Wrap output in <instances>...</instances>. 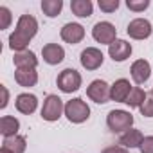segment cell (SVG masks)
Returning <instances> with one entry per match:
<instances>
[{
	"label": "cell",
	"instance_id": "6da1fadb",
	"mask_svg": "<svg viewBox=\"0 0 153 153\" xmlns=\"http://www.w3.org/2000/svg\"><path fill=\"white\" fill-rule=\"evenodd\" d=\"M65 115L70 123L81 124L90 117V106L81 97H74V99L65 103Z\"/></svg>",
	"mask_w": 153,
	"mask_h": 153
},
{
	"label": "cell",
	"instance_id": "7a4b0ae2",
	"mask_svg": "<svg viewBox=\"0 0 153 153\" xmlns=\"http://www.w3.org/2000/svg\"><path fill=\"white\" fill-rule=\"evenodd\" d=\"M83 79H81V74L76 70V68H65L58 74L56 78V85L61 92L65 94H72V92H78L81 87Z\"/></svg>",
	"mask_w": 153,
	"mask_h": 153
},
{
	"label": "cell",
	"instance_id": "3957f363",
	"mask_svg": "<svg viewBox=\"0 0 153 153\" xmlns=\"http://www.w3.org/2000/svg\"><path fill=\"white\" fill-rule=\"evenodd\" d=\"M133 124V115L126 110H112L106 115V126L114 133H124Z\"/></svg>",
	"mask_w": 153,
	"mask_h": 153
},
{
	"label": "cell",
	"instance_id": "277c9868",
	"mask_svg": "<svg viewBox=\"0 0 153 153\" xmlns=\"http://www.w3.org/2000/svg\"><path fill=\"white\" fill-rule=\"evenodd\" d=\"M61 114H65V105H63L61 97L56 94H49L43 101V106H42V119L54 123L61 117Z\"/></svg>",
	"mask_w": 153,
	"mask_h": 153
},
{
	"label": "cell",
	"instance_id": "5b68a950",
	"mask_svg": "<svg viewBox=\"0 0 153 153\" xmlns=\"http://www.w3.org/2000/svg\"><path fill=\"white\" fill-rule=\"evenodd\" d=\"M92 36L97 43H103V45L110 47L117 40V29L110 22H97L92 29Z\"/></svg>",
	"mask_w": 153,
	"mask_h": 153
},
{
	"label": "cell",
	"instance_id": "8992f818",
	"mask_svg": "<svg viewBox=\"0 0 153 153\" xmlns=\"http://www.w3.org/2000/svg\"><path fill=\"white\" fill-rule=\"evenodd\" d=\"M87 96L97 105H105L110 101V85L103 79H94L87 87Z\"/></svg>",
	"mask_w": 153,
	"mask_h": 153
},
{
	"label": "cell",
	"instance_id": "52a82bcc",
	"mask_svg": "<svg viewBox=\"0 0 153 153\" xmlns=\"http://www.w3.org/2000/svg\"><path fill=\"white\" fill-rule=\"evenodd\" d=\"M151 24H149V20H146V18H135V20H131L130 24H128V27H126V33H128V36L130 38H133V40H146V38H149L151 36Z\"/></svg>",
	"mask_w": 153,
	"mask_h": 153
},
{
	"label": "cell",
	"instance_id": "ba28073f",
	"mask_svg": "<svg viewBox=\"0 0 153 153\" xmlns=\"http://www.w3.org/2000/svg\"><path fill=\"white\" fill-rule=\"evenodd\" d=\"M79 61H81L83 68H87V70H97V68L103 65L105 56H103V52H101L97 47H87V49L81 52Z\"/></svg>",
	"mask_w": 153,
	"mask_h": 153
},
{
	"label": "cell",
	"instance_id": "9c48e42d",
	"mask_svg": "<svg viewBox=\"0 0 153 153\" xmlns=\"http://www.w3.org/2000/svg\"><path fill=\"white\" fill-rule=\"evenodd\" d=\"M59 36L63 42L70 43V45H76V43H79L83 38H85V27L81 24H74V22H68L61 27L59 31Z\"/></svg>",
	"mask_w": 153,
	"mask_h": 153
},
{
	"label": "cell",
	"instance_id": "30bf717a",
	"mask_svg": "<svg viewBox=\"0 0 153 153\" xmlns=\"http://www.w3.org/2000/svg\"><path fill=\"white\" fill-rule=\"evenodd\" d=\"M130 72H131V79L137 85H144L149 79V76H151V65L146 59H137V61L131 63Z\"/></svg>",
	"mask_w": 153,
	"mask_h": 153
},
{
	"label": "cell",
	"instance_id": "8fae6325",
	"mask_svg": "<svg viewBox=\"0 0 153 153\" xmlns=\"http://www.w3.org/2000/svg\"><path fill=\"white\" fill-rule=\"evenodd\" d=\"M131 43H128L126 40H115L110 47H108V54L114 61L121 63V61H126L130 56H131Z\"/></svg>",
	"mask_w": 153,
	"mask_h": 153
},
{
	"label": "cell",
	"instance_id": "7c38bea8",
	"mask_svg": "<svg viewBox=\"0 0 153 153\" xmlns=\"http://www.w3.org/2000/svg\"><path fill=\"white\" fill-rule=\"evenodd\" d=\"M15 106L20 114L24 115H31L36 112L38 108V97L34 94H29V92H24L20 96H16V101H15Z\"/></svg>",
	"mask_w": 153,
	"mask_h": 153
},
{
	"label": "cell",
	"instance_id": "4fadbf2b",
	"mask_svg": "<svg viewBox=\"0 0 153 153\" xmlns=\"http://www.w3.org/2000/svg\"><path fill=\"white\" fill-rule=\"evenodd\" d=\"M131 88H133V87L130 85V81L124 79V78H121V79H117V81L110 87V99L115 101V103H126V99H128Z\"/></svg>",
	"mask_w": 153,
	"mask_h": 153
},
{
	"label": "cell",
	"instance_id": "5bb4252c",
	"mask_svg": "<svg viewBox=\"0 0 153 153\" xmlns=\"http://www.w3.org/2000/svg\"><path fill=\"white\" fill-rule=\"evenodd\" d=\"M42 56H43V61L49 63V65H58L65 59V49L58 43H47L43 45L42 49Z\"/></svg>",
	"mask_w": 153,
	"mask_h": 153
},
{
	"label": "cell",
	"instance_id": "9a60e30c",
	"mask_svg": "<svg viewBox=\"0 0 153 153\" xmlns=\"http://www.w3.org/2000/svg\"><path fill=\"white\" fill-rule=\"evenodd\" d=\"M15 31L25 34L27 38H33L38 33V20L33 15H22L18 18V22H16V29Z\"/></svg>",
	"mask_w": 153,
	"mask_h": 153
},
{
	"label": "cell",
	"instance_id": "2e32d148",
	"mask_svg": "<svg viewBox=\"0 0 153 153\" xmlns=\"http://www.w3.org/2000/svg\"><path fill=\"white\" fill-rule=\"evenodd\" d=\"M15 81L20 87L31 88L38 83V72H36V68H16L15 70Z\"/></svg>",
	"mask_w": 153,
	"mask_h": 153
},
{
	"label": "cell",
	"instance_id": "e0dca14e",
	"mask_svg": "<svg viewBox=\"0 0 153 153\" xmlns=\"http://www.w3.org/2000/svg\"><path fill=\"white\" fill-rule=\"evenodd\" d=\"M142 140H144L142 131H140V130H135V128L126 130V131L121 133V137H119V144H121L123 148H126V149H128V148H140Z\"/></svg>",
	"mask_w": 153,
	"mask_h": 153
},
{
	"label": "cell",
	"instance_id": "ac0fdd59",
	"mask_svg": "<svg viewBox=\"0 0 153 153\" xmlns=\"http://www.w3.org/2000/svg\"><path fill=\"white\" fill-rule=\"evenodd\" d=\"M13 63L16 68H36L38 67V58L33 51H24V52H15Z\"/></svg>",
	"mask_w": 153,
	"mask_h": 153
},
{
	"label": "cell",
	"instance_id": "d6986e66",
	"mask_svg": "<svg viewBox=\"0 0 153 153\" xmlns=\"http://www.w3.org/2000/svg\"><path fill=\"white\" fill-rule=\"evenodd\" d=\"M18 130H20V121L13 115H4L0 119V133L4 137H15L18 135Z\"/></svg>",
	"mask_w": 153,
	"mask_h": 153
},
{
	"label": "cell",
	"instance_id": "ffe728a7",
	"mask_svg": "<svg viewBox=\"0 0 153 153\" xmlns=\"http://www.w3.org/2000/svg\"><path fill=\"white\" fill-rule=\"evenodd\" d=\"M70 11L79 18H88V16H92L94 4L90 0H72L70 2Z\"/></svg>",
	"mask_w": 153,
	"mask_h": 153
},
{
	"label": "cell",
	"instance_id": "44dd1931",
	"mask_svg": "<svg viewBox=\"0 0 153 153\" xmlns=\"http://www.w3.org/2000/svg\"><path fill=\"white\" fill-rule=\"evenodd\" d=\"M2 148L9 149L11 153H24L27 148V140L22 135H15V137H4Z\"/></svg>",
	"mask_w": 153,
	"mask_h": 153
},
{
	"label": "cell",
	"instance_id": "7402d4cb",
	"mask_svg": "<svg viewBox=\"0 0 153 153\" xmlns=\"http://www.w3.org/2000/svg\"><path fill=\"white\" fill-rule=\"evenodd\" d=\"M31 38H27L25 34L18 33V31H13L9 34V49L15 51V52H24L27 51V45H29Z\"/></svg>",
	"mask_w": 153,
	"mask_h": 153
},
{
	"label": "cell",
	"instance_id": "603a6c76",
	"mask_svg": "<svg viewBox=\"0 0 153 153\" xmlns=\"http://www.w3.org/2000/svg\"><path fill=\"white\" fill-rule=\"evenodd\" d=\"M63 9V0H42V11L49 18H56Z\"/></svg>",
	"mask_w": 153,
	"mask_h": 153
},
{
	"label": "cell",
	"instance_id": "cb8c5ba5",
	"mask_svg": "<svg viewBox=\"0 0 153 153\" xmlns=\"http://www.w3.org/2000/svg\"><path fill=\"white\" fill-rule=\"evenodd\" d=\"M146 99H148L146 97V92L140 87H133L131 92H130V96H128V99H126V105L131 106V108H140Z\"/></svg>",
	"mask_w": 153,
	"mask_h": 153
},
{
	"label": "cell",
	"instance_id": "d4e9b609",
	"mask_svg": "<svg viewBox=\"0 0 153 153\" xmlns=\"http://www.w3.org/2000/svg\"><path fill=\"white\" fill-rule=\"evenodd\" d=\"M126 7L133 13H142L149 7V0H126Z\"/></svg>",
	"mask_w": 153,
	"mask_h": 153
},
{
	"label": "cell",
	"instance_id": "484cf974",
	"mask_svg": "<svg viewBox=\"0 0 153 153\" xmlns=\"http://www.w3.org/2000/svg\"><path fill=\"white\" fill-rule=\"evenodd\" d=\"M97 6L105 13H115L117 7H119V0H99Z\"/></svg>",
	"mask_w": 153,
	"mask_h": 153
},
{
	"label": "cell",
	"instance_id": "4316f807",
	"mask_svg": "<svg viewBox=\"0 0 153 153\" xmlns=\"http://www.w3.org/2000/svg\"><path fill=\"white\" fill-rule=\"evenodd\" d=\"M11 20H13L11 11L6 6H2V7H0V29H7L11 25Z\"/></svg>",
	"mask_w": 153,
	"mask_h": 153
},
{
	"label": "cell",
	"instance_id": "83f0119b",
	"mask_svg": "<svg viewBox=\"0 0 153 153\" xmlns=\"http://www.w3.org/2000/svg\"><path fill=\"white\" fill-rule=\"evenodd\" d=\"M139 110H140V114H142L144 117H153V97H151V99H146L144 105H142Z\"/></svg>",
	"mask_w": 153,
	"mask_h": 153
},
{
	"label": "cell",
	"instance_id": "f1b7e54d",
	"mask_svg": "<svg viewBox=\"0 0 153 153\" xmlns=\"http://www.w3.org/2000/svg\"><path fill=\"white\" fill-rule=\"evenodd\" d=\"M139 149H140V153H153V135L144 137V140H142Z\"/></svg>",
	"mask_w": 153,
	"mask_h": 153
},
{
	"label": "cell",
	"instance_id": "f546056e",
	"mask_svg": "<svg viewBox=\"0 0 153 153\" xmlns=\"http://www.w3.org/2000/svg\"><path fill=\"white\" fill-rule=\"evenodd\" d=\"M0 90H2V103H0V108H6L9 103V90L6 85H0Z\"/></svg>",
	"mask_w": 153,
	"mask_h": 153
},
{
	"label": "cell",
	"instance_id": "4dcf8cb0",
	"mask_svg": "<svg viewBox=\"0 0 153 153\" xmlns=\"http://www.w3.org/2000/svg\"><path fill=\"white\" fill-rule=\"evenodd\" d=\"M101 153H130L126 148H123V146H108V148H105Z\"/></svg>",
	"mask_w": 153,
	"mask_h": 153
},
{
	"label": "cell",
	"instance_id": "1f68e13d",
	"mask_svg": "<svg viewBox=\"0 0 153 153\" xmlns=\"http://www.w3.org/2000/svg\"><path fill=\"white\" fill-rule=\"evenodd\" d=\"M0 153H11L9 149H6V148H2V149H0Z\"/></svg>",
	"mask_w": 153,
	"mask_h": 153
},
{
	"label": "cell",
	"instance_id": "d6a6232c",
	"mask_svg": "<svg viewBox=\"0 0 153 153\" xmlns=\"http://www.w3.org/2000/svg\"><path fill=\"white\" fill-rule=\"evenodd\" d=\"M151 96H153V88H151Z\"/></svg>",
	"mask_w": 153,
	"mask_h": 153
}]
</instances>
